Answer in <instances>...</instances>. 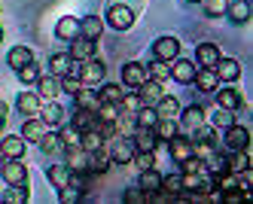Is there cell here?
Wrapping results in <instances>:
<instances>
[{"label": "cell", "mask_w": 253, "mask_h": 204, "mask_svg": "<svg viewBox=\"0 0 253 204\" xmlns=\"http://www.w3.org/2000/svg\"><path fill=\"white\" fill-rule=\"evenodd\" d=\"M107 25L116 28V31H128L134 25V12L125 6V3H116V6L107 9Z\"/></svg>", "instance_id": "cell-1"}, {"label": "cell", "mask_w": 253, "mask_h": 204, "mask_svg": "<svg viewBox=\"0 0 253 204\" xmlns=\"http://www.w3.org/2000/svg\"><path fill=\"white\" fill-rule=\"evenodd\" d=\"M3 180L9 183V186H22V183H28V168L22 164V159H3Z\"/></svg>", "instance_id": "cell-2"}, {"label": "cell", "mask_w": 253, "mask_h": 204, "mask_svg": "<svg viewBox=\"0 0 253 204\" xmlns=\"http://www.w3.org/2000/svg\"><path fill=\"white\" fill-rule=\"evenodd\" d=\"M104 73H107V67H104V61L95 58V55L85 58V61H80V82H101Z\"/></svg>", "instance_id": "cell-3"}, {"label": "cell", "mask_w": 253, "mask_h": 204, "mask_svg": "<svg viewBox=\"0 0 253 204\" xmlns=\"http://www.w3.org/2000/svg\"><path fill=\"white\" fill-rule=\"evenodd\" d=\"M177 55H180V43L174 37H159L153 43V58H159V61H174Z\"/></svg>", "instance_id": "cell-4"}, {"label": "cell", "mask_w": 253, "mask_h": 204, "mask_svg": "<svg viewBox=\"0 0 253 204\" xmlns=\"http://www.w3.org/2000/svg\"><path fill=\"white\" fill-rule=\"evenodd\" d=\"M88 156L92 153H85L83 146H64V164L70 171H88Z\"/></svg>", "instance_id": "cell-5"}, {"label": "cell", "mask_w": 253, "mask_h": 204, "mask_svg": "<svg viewBox=\"0 0 253 204\" xmlns=\"http://www.w3.org/2000/svg\"><path fill=\"white\" fill-rule=\"evenodd\" d=\"M226 146H229V150H247V143H250V131H247V128H241V125H229L226 128Z\"/></svg>", "instance_id": "cell-6"}, {"label": "cell", "mask_w": 253, "mask_h": 204, "mask_svg": "<svg viewBox=\"0 0 253 204\" xmlns=\"http://www.w3.org/2000/svg\"><path fill=\"white\" fill-rule=\"evenodd\" d=\"M213 73H216V80H223V82H235L241 77V64L235 58H220L213 64Z\"/></svg>", "instance_id": "cell-7"}, {"label": "cell", "mask_w": 253, "mask_h": 204, "mask_svg": "<svg viewBox=\"0 0 253 204\" xmlns=\"http://www.w3.org/2000/svg\"><path fill=\"white\" fill-rule=\"evenodd\" d=\"M70 58L74 61H85V58H92L95 55V40H88V37H74L70 40Z\"/></svg>", "instance_id": "cell-8"}, {"label": "cell", "mask_w": 253, "mask_h": 204, "mask_svg": "<svg viewBox=\"0 0 253 204\" xmlns=\"http://www.w3.org/2000/svg\"><path fill=\"white\" fill-rule=\"evenodd\" d=\"M140 91H137V98H140V104H147V107H156V101L165 95V91H162V82H156V80H143L140 85H137Z\"/></svg>", "instance_id": "cell-9"}, {"label": "cell", "mask_w": 253, "mask_h": 204, "mask_svg": "<svg viewBox=\"0 0 253 204\" xmlns=\"http://www.w3.org/2000/svg\"><path fill=\"white\" fill-rule=\"evenodd\" d=\"M143 80H147V67H143L140 61H128L122 67V82L128 85V88H137Z\"/></svg>", "instance_id": "cell-10"}, {"label": "cell", "mask_w": 253, "mask_h": 204, "mask_svg": "<svg viewBox=\"0 0 253 204\" xmlns=\"http://www.w3.org/2000/svg\"><path fill=\"white\" fill-rule=\"evenodd\" d=\"M156 116L159 119H174V116H180V101L174 95H162L156 101Z\"/></svg>", "instance_id": "cell-11"}, {"label": "cell", "mask_w": 253, "mask_h": 204, "mask_svg": "<svg viewBox=\"0 0 253 204\" xmlns=\"http://www.w3.org/2000/svg\"><path fill=\"white\" fill-rule=\"evenodd\" d=\"M156 143H159V137H156L153 128H137V131H134V150L156 153Z\"/></svg>", "instance_id": "cell-12"}, {"label": "cell", "mask_w": 253, "mask_h": 204, "mask_svg": "<svg viewBox=\"0 0 253 204\" xmlns=\"http://www.w3.org/2000/svg\"><path fill=\"white\" fill-rule=\"evenodd\" d=\"M195 61H198V67H211L213 70V64L220 61V49H216L213 43H202L195 49Z\"/></svg>", "instance_id": "cell-13"}, {"label": "cell", "mask_w": 253, "mask_h": 204, "mask_svg": "<svg viewBox=\"0 0 253 204\" xmlns=\"http://www.w3.org/2000/svg\"><path fill=\"white\" fill-rule=\"evenodd\" d=\"M80 146L85 153H101L104 150V134L98 131V128H85V131L80 134Z\"/></svg>", "instance_id": "cell-14"}, {"label": "cell", "mask_w": 253, "mask_h": 204, "mask_svg": "<svg viewBox=\"0 0 253 204\" xmlns=\"http://www.w3.org/2000/svg\"><path fill=\"white\" fill-rule=\"evenodd\" d=\"M0 153H3V159H22V156H25V137H19V134L3 137V143H0Z\"/></svg>", "instance_id": "cell-15"}, {"label": "cell", "mask_w": 253, "mask_h": 204, "mask_svg": "<svg viewBox=\"0 0 253 204\" xmlns=\"http://www.w3.org/2000/svg\"><path fill=\"white\" fill-rule=\"evenodd\" d=\"M192 82L198 85V91H216V85H220V80H216V73L211 67H198Z\"/></svg>", "instance_id": "cell-16"}, {"label": "cell", "mask_w": 253, "mask_h": 204, "mask_svg": "<svg viewBox=\"0 0 253 204\" xmlns=\"http://www.w3.org/2000/svg\"><path fill=\"white\" fill-rule=\"evenodd\" d=\"M37 113H40V119H43L46 125H61V119H64V107H61L55 98H52L46 107H40V110H37Z\"/></svg>", "instance_id": "cell-17"}, {"label": "cell", "mask_w": 253, "mask_h": 204, "mask_svg": "<svg viewBox=\"0 0 253 204\" xmlns=\"http://www.w3.org/2000/svg\"><path fill=\"white\" fill-rule=\"evenodd\" d=\"M37 95H43V98H58L61 95V80L55 77V73H52V77H40L37 80Z\"/></svg>", "instance_id": "cell-18"}, {"label": "cell", "mask_w": 253, "mask_h": 204, "mask_svg": "<svg viewBox=\"0 0 253 204\" xmlns=\"http://www.w3.org/2000/svg\"><path fill=\"white\" fill-rule=\"evenodd\" d=\"M247 168H250L247 150H232V156L226 159V171H229V174H244Z\"/></svg>", "instance_id": "cell-19"}, {"label": "cell", "mask_w": 253, "mask_h": 204, "mask_svg": "<svg viewBox=\"0 0 253 204\" xmlns=\"http://www.w3.org/2000/svg\"><path fill=\"white\" fill-rule=\"evenodd\" d=\"M168 143H171V159H174V162H183V159L195 156V153H192V140L180 137V134H174V137H171Z\"/></svg>", "instance_id": "cell-20"}, {"label": "cell", "mask_w": 253, "mask_h": 204, "mask_svg": "<svg viewBox=\"0 0 253 204\" xmlns=\"http://www.w3.org/2000/svg\"><path fill=\"white\" fill-rule=\"evenodd\" d=\"M131 156H134V143H131V140H116V143H113L110 162H116V164H128Z\"/></svg>", "instance_id": "cell-21"}, {"label": "cell", "mask_w": 253, "mask_h": 204, "mask_svg": "<svg viewBox=\"0 0 253 204\" xmlns=\"http://www.w3.org/2000/svg\"><path fill=\"white\" fill-rule=\"evenodd\" d=\"M216 104L226 107V110H238V107H241V95H238V88H232V85L220 88V85H216Z\"/></svg>", "instance_id": "cell-22"}, {"label": "cell", "mask_w": 253, "mask_h": 204, "mask_svg": "<svg viewBox=\"0 0 253 204\" xmlns=\"http://www.w3.org/2000/svg\"><path fill=\"white\" fill-rule=\"evenodd\" d=\"M180 122H183V128H189V131H195L198 125H205V110L198 107V104H192V107H186L183 113H180Z\"/></svg>", "instance_id": "cell-23"}, {"label": "cell", "mask_w": 253, "mask_h": 204, "mask_svg": "<svg viewBox=\"0 0 253 204\" xmlns=\"http://www.w3.org/2000/svg\"><path fill=\"white\" fill-rule=\"evenodd\" d=\"M104 34V22L98 15H85L80 22V37H88V40H98V37Z\"/></svg>", "instance_id": "cell-24"}, {"label": "cell", "mask_w": 253, "mask_h": 204, "mask_svg": "<svg viewBox=\"0 0 253 204\" xmlns=\"http://www.w3.org/2000/svg\"><path fill=\"white\" fill-rule=\"evenodd\" d=\"M15 107H19V113L34 116V113L40 110V95H37V91H22L19 101H15Z\"/></svg>", "instance_id": "cell-25"}, {"label": "cell", "mask_w": 253, "mask_h": 204, "mask_svg": "<svg viewBox=\"0 0 253 204\" xmlns=\"http://www.w3.org/2000/svg\"><path fill=\"white\" fill-rule=\"evenodd\" d=\"M55 34L61 37V40H74V37H80V18H74V15H64V18H58V28H55Z\"/></svg>", "instance_id": "cell-26"}, {"label": "cell", "mask_w": 253, "mask_h": 204, "mask_svg": "<svg viewBox=\"0 0 253 204\" xmlns=\"http://www.w3.org/2000/svg\"><path fill=\"white\" fill-rule=\"evenodd\" d=\"M34 61V52L28 49V46H15V49H9V55H6V64L9 67H25V64H31Z\"/></svg>", "instance_id": "cell-27"}, {"label": "cell", "mask_w": 253, "mask_h": 204, "mask_svg": "<svg viewBox=\"0 0 253 204\" xmlns=\"http://www.w3.org/2000/svg\"><path fill=\"white\" fill-rule=\"evenodd\" d=\"M195 64L192 61H186V58H180V61H174V67H171V77L177 80V82H192V77H195Z\"/></svg>", "instance_id": "cell-28"}, {"label": "cell", "mask_w": 253, "mask_h": 204, "mask_svg": "<svg viewBox=\"0 0 253 204\" xmlns=\"http://www.w3.org/2000/svg\"><path fill=\"white\" fill-rule=\"evenodd\" d=\"M226 12H229V18H232L235 25H244L247 18H250V3H247V0H235V3L226 6Z\"/></svg>", "instance_id": "cell-29"}, {"label": "cell", "mask_w": 253, "mask_h": 204, "mask_svg": "<svg viewBox=\"0 0 253 204\" xmlns=\"http://www.w3.org/2000/svg\"><path fill=\"white\" fill-rule=\"evenodd\" d=\"M43 134H46V122H43V119H28V122L22 125V137H25V140H34V143H37Z\"/></svg>", "instance_id": "cell-30"}, {"label": "cell", "mask_w": 253, "mask_h": 204, "mask_svg": "<svg viewBox=\"0 0 253 204\" xmlns=\"http://www.w3.org/2000/svg\"><path fill=\"white\" fill-rule=\"evenodd\" d=\"M131 116H134V125H137V128H153L156 119H159V116H156V107H147V104H140L137 113H131Z\"/></svg>", "instance_id": "cell-31"}, {"label": "cell", "mask_w": 253, "mask_h": 204, "mask_svg": "<svg viewBox=\"0 0 253 204\" xmlns=\"http://www.w3.org/2000/svg\"><path fill=\"white\" fill-rule=\"evenodd\" d=\"M98 116H95V110H85V107H77L74 110V125L80 128V131H85V128H95Z\"/></svg>", "instance_id": "cell-32"}, {"label": "cell", "mask_w": 253, "mask_h": 204, "mask_svg": "<svg viewBox=\"0 0 253 204\" xmlns=\"http://www.w3.org/2000/svg\"><path fill=\"white\" fill-rule=\"evenodd\" d=\"M159 186H162V174L156 168H143L140 171V189L143 192H156Z\"/></svg>", "instance_id": "cell-33"}, {"label": "cell", "mask_w": 253, "mask_h": 204, "mask_svg": "<svg viewBox=\"0 0 253 204\" xmlns=\"http://www.w3.org/2000/svg\"><path fill=\"white\" fill-rule=\"evenodd\" d=\"M46 177H49V183H52V186H67V177H70V168H67V164H52V168L46 171Z\"/></svg>", "instance_id": "cell-34"}, {"label": "cell", "mask_w": 253, "mask_h": 204, "mask_svg": "<svg viewBox=\"0 0 253 204\" xmlns=\"http://www.w3.org/2000/svg\"><path fill=\"white\" fill-rule=\"evenodd\" d=\"M153 131H156L159 140H171V137L177 134V125H174V119H156Z\"/></svg>", "instance_id": "cell-35"}, {"label": "cell", "mask_w": 253, "mask_h": 204, "mask_svg": "<svg viewBox=\"0 0 253 204\" xmlns=\"http://www.w3.org/2000/svg\"><path fill=\"white\" fill-rule=\"evenodd\" d=\"M95 116H98L101 122H116V119H119V104H107V101H101L98 110H95Z\"/></svg>", "instance_id": "cell-36"}, {"label": "cell", "mask_w": 253, "mask_h": 204, "mask_svg": "<svg viewBox=\"0 0 253 204\" xmlns=\"http://www.w3.org/2000/svg\"><path fill=\"white\" fill-rule=\"evenodd\" d=\"M74 98H77V107H85V110H98V104H101V98L88 88H80Z\"/></svg>", "instance_id": "cell-37"}, {"label": "cell", "mask_w": 253, "mask_h": 204, "mask_svg": "<svg viewBox=\"0 0 253 204\" xmlns=\"http://www.w3.org/2000/svg\"><path fill=\"white\" fill-rule=\"evenodd\" d=\"M107 168H110V156H104V150L88 156V171H92V174H104Z\"/></svg>", "instance_id": "cell-38"}, {"label": "cell", "mask_w": 253, "mask_h": 204, "mask_svg": "<svg viewBox=\"0 0 253 204\" xmlns=\"http://www.w3.org/2000/svg\"><path fill=\"white\" fill-rule=\"evenodd\" d=\"M122 95H125L122 85H113V82H107V85L98 91V98H101V101H107V104H119V101H122Z\"/></svg>", "instance_id": "cell-39"}, {"label": "cell", "mask_w": 253, "mask_h": 204, "mask_svg": "<svg viewBox=\"0 0 253 204\" xmlns=\"http://www.w3.org/2000/svg\"><path fill=\"white\" fill-rule=\"evenodd\" d=\"M147 77H153L156 82H165V80L171 77V67H165V61H159V58H153V64L147 67Z\"/></svg>", "instance_id": "cell-40"}, {"label": "cell", "mask_w": 253, "mask_h": 204, "mask_svg": "<svg viewBox=\"0 0 253 204\" xmlns=\"http://www.w3.org/2000/svg\"><path fill=\"white\" fill-rule=\"evenodd\" d=\"M80 134L83 131H80L77 125H64L61 131H58V140H61V146H77L80 143Z\"/></svg>", "instance_id": "cell-41"}, {"label": "cell", "mask_w": 253, "mask_h": 204, "mask_svg": "<svg viewBox=\"0 0 253 204\" xmlns=\"http://www.w3.org/2000/svg\"><path fill=\"white\" fill-rule=\"evenodd\" d=\"M15 73H19V80H22L25 85H34V82L40 80V67L34 64V61H31V64H25V67H19Z\"/></svg>", "instance_id": "cell-42"}, {"label": "cell", "mask_w": 253, "mask_h": 204, "mask_svg": "<svg viewBox=\"0 0 253 204\" xmlns=\"http://www.w3.org/2000/svg\"><path fill=\"white\" fill-rule=\"evenodd\" d=\"M162 192H168L171 198L174 195H180V189H183V186H180V174H168V177H162V186H159Z\"/></svg>", "instance_id": "cell-43"}, {"label": "cell", "mask_w": 253, "mask_h": 204, "mask_svg": "<svg viewBox=\"0 0 253 204\" xmlns=\"http://www.w3.org/2000/svg\"><path fill=\"white\" fill-rule=\"evenodd\" d=\"M202 3H205V12H208L211 18H220V15H226L229 0H202Z\"/></svg>", "instance_id": "cell-44"}, {"label": "cell", "mask_w": 253, "mask_h": 204, "mask_svg": "<svg viewBox=\"0 0 253 204\" xmlns=\"http://www.w3.org/2000/svg\"><path fill=\"white\" fill-rule=\"evenodd\" d=\"M211 122L216 125V128H229L232 122H235V116H232V110H226V107H220L216 113L211 116Z\"/></svg>", "instance_id": "cell-45"}, {"label": "cell", "mask_w": 253, "mask_h": 204, "mask_svg": "<svg viewBox=\"0 0 253 204\" xmlns=\"http://www.w3.org/2000/svg\"><path fill=\"white\" fill-rule=\"evenodd\" d=\"M37 143H40V150H43L46 156H49V153H55V150H58V146H61V140H58V134H49V131H46V134H43V137H40Z\"/></svg>", "instance_id": "cell-46"}, {"label": "cell", "mask_w": 253, "mask_h": 204, "mask_svg": "<svg viewBox=\"0 0 253 204\" xmlns=\"http://www.w3.org/2000/svg\"><path fill=\"white\" fill-rule=\"evenodd\" d=\"M216 134H213V128H205V125H198L195 128V143H205V146H213Z\"/></svg>", "instance_id": "cell-47"}, {"label": "cell", "mask_w": 253, "mask_h": 204, "mask_svg": "<svg viewBox=\"0 0 253 204\" xmlns=\"http://www.w3.org/2000/svg\"><path fill=\"white\" fill-rule=\"evenodd\" d=\"M131 159H134V164H137L140 171H143V168H156V153H140V150H137Z\"/></svg>", "instance_id": "cell-48"}, {"label": "cell", "mask_w": 253, "mask_h": 204, "mask_svg": "<svg viewBox=\"0 0 253 204\" xmlns=\"http://www.w3.org/2000/svg\"><path fill=\"white\" fill-rule=\"evenodd\" d=\"M58 80H61V91H67V95H77V91L83 88L80 77H70V73H67V77H58Z\"/></svg>", "instance_id": "cell-49"}, {"label": "cell", "mask_w": 253, "mask_h": 204, "mask_svg": "<svg viewBox=\"0 0 253 204\" xmlns=\"http://www.w3.org/2000/svg\"><path fill=\"white\" fill-rule=\"evenodd\" d=\"M6 201H12V204L28 201V183H22V186H12V189L6 192Z\"/></svg>", "instance_id": "cell-50"}, {"label": "cell", "mask_w": 253, "mask_h": 204, "mask_svg": "<svg viewBox=\"0 0 253 204\" xmlns=\"http://www.w3.org/2000/svg\"><path fill=\"white\" fill-rule=\"evenodd\" d=\"M61 204H74V201H83V192L80 189H74V186H61Z\"/></svg>", "instance_id": "cell-51"}, {"label": "cell", "mask_w": 253, "mask_h": 204, "mask_svg": "<svg viewBox=\"0 0 253 204\" xmlns=\"http://www.w3.org/2000/svg\"><path fill=\"white\" fill-rule=\"evenodd\" d=\"M180 164H183V174H192V171H205V162H202V159H195V156L183 159Z\"/></svg>", "instance_id": "cell-52"}, {"label": "cell", "mask_w": 253, "mask_h": 204, "mask_svg": "<svg viewBox=\"0 0 253 204\" xmlns=\"http://www.w3.org/2000/svg\"><path fill=\"white\" fill-rule=\"evenodd\" d=\"M119 107H122V110H128V113H134V110L140 107V98H137V95H122Z\"/></svg>", "instance_id": "cell-53"}, {"label": "cell", "mask_w": 253, "mask_h": 204, "mask_svg": "<svg viewBox=\"0 0 253 204\" xmlns=\"http://www.w3.org/2000/svg\"><path fill=\"white\" fill-rule=\"evenodd\" d=\"M122 198L128 201V204H137V201H147V192H143V189H128Z\"/></svg>", "instance_id": "cell-54"}, {"label": "cell", "mask_w": 253, "mask_h": 204, "mask_svg": "<svg viewBox=\"0 0 253 204\" xmlns=\"http://www.w3.org/2000/svg\"><path fill=\"white\" fill-rule=\"evenodd\" d=\"M3 125H6V113H0V131H3Z\"/></svg>", "instance_id": "cell-55"}, {"label": "cell", "mask_w": 253, "mask_h": 204, "mask_svg": "<svg viewBox=\"0 0 253 204\" xmlns=\"http://www.w3.org/2000/svg\"><path fill=\"white\" fill-rule=\"evenodd\" d=\"M0 168H3V153H0Z\"/></svg>", "instance_id": "cell-56"}, {"label": "cell", "mask_w": 253, "mask_h": 204, "mask_svg": "<svg viewBox=\"0 0 253 204\" xmlns=\"http://www.w3.org/2000/svg\"><path fill=\"white\" fill-rule=\"evenodd\" d=\"M0 40H3V28H0Z\"/></svg>", "instance_id": "cell-57"}, {"label": "cell", "mask_w": 253, "mask_h": 204, "mask_svg": "<svg viewBox=\"0 0 253 204\" xmlns=\"http://www.w3.org/2000/svg\"><path fill=\"white\" fill-rule=\"evenodd\" d=\"M189 3H202V0H189Z\"/></svg>", "instance_id": "cell-58"}]
</instances>
